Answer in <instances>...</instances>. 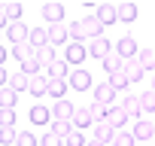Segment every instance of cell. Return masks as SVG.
<instances>
[{
    "instance_id": "14",
    "label": "cell",
    "mask_w": 155,
    "mask_h": 146,
    "mask_svg": "<svg viewBox=\"0 0 155 146\" xmlns=\"http://www.w3.org/2000/svg\"><path fill=\"white\" fill-rule=\"evenodd\" d=\"M73 113H76V107L64 98V101H55V107H52V116L55 119H61V122H70L73 119Z\"/></svg>"
},
{
    "instance_id": "46",
    "label": "cell",
    "mask_w": 155,
    "mask_h": 146,
    "mask_svg": "<svg viewBox=\"0 0 155 146\" xmlns=\"http://www.w3.org/2000/svg\"><path fill=\"white\" fill-rule=\"evenodd\" d=\"M85 146H107V143H101V140H94V137H91V140H88Z\"/></svg>"
},
{
    "instance_id": "27",
    "label": "cell",
    "mask_w": 155,
    "mask_h": 146,
    "mask_svg": "<svg viewBox=\"0 0 155 146\" xmlns=\"http://www.w3.org/2000/svg\"><path fill=\"white\" fill-rule=\"evenodd\" d=\"M88 113H91V119H94V125H97V122H107V116H110V107H107V104H97V101H91V104H88Z\"/></svg>"
},
{
    "instance_id": "34",
    "label": "cell",
    "mask_w": 155,
    "mask_h": 146,
    "mask_svg": "<svg viewBox=\"0 0 155 146\" xmlns=\"http://www.w3.org/2000/svg\"><path fill=\"white\" fill-rule=\"evenodd\" d=\"M140 107H143V113H155V91L152 88L140 95Z\"/></svg>"
},
{
    "instance_id": "43",
    "label": "cell",
    "mask_w": 155,
    "mask_h": 146,
    "mask_svg": "<svg viewBox=\"0 0 155 146\" xmlns=\"http://www.w3.org/2000/svg\"><path fill=\"white\" fill-rule=\"evenodd\" d=\"M6 28H9V18H6V9L0 6V31H6Z\"/></svg>"
},
{
    "instance_id": "45",
    "label": "cell",
    "mask_w": 155,
    "mask_h": 146,
    "mask_svg": "<svg viewBox=\"0 0 155 146\" xmlns=\"http://www.w3.org/2000/svg\"><path fill=\"white\" fill-rule=\"evenodd\" d=\"M6 55H9V52H6L3 46H0V67H3V61H6Z\"/></svg>"
},
{
    "instance_id": "38",
    "label": "cell",
    "mask_w": 155,
    "mask_h": 146,
    "mask_svg": "<svg viewBox=\"0 0 155 146\" xmlns=\"http://www.w3.org/2000/svg\"><path fill=\"white\" fill-rule=\"evenodd\" d=\"M15 137H18L15 128H0V143L3 146H15Z\"/></svg>"
},
{
    "instance_id": "2",
    "label": "cell",
    "mask_w": 155,
    "mask_h": 146,
    "mask_svg": "<svg viewBox=\"0 0 155 146\" xmlns=\"http://www.w3.org/2000/svg\"><path fill=\"white\" fill-rule=\"evenodd\" d=\"M6 37H9V43H12V46H18V43H28V40H31V28H28V25H21V22H9V28H6Z\"/></svg>"
},
{
    "instance_id": "17",
    "label": "cell",
    "mask_w": 155,
    "mask_h": 146,
    "mask_svg": "<svg viewBox=\"0 0 155 146\" xmlns=\"http://www.w3.org/2000/svg\"><path fill=\"white\" fill-rule=\"evenodd\" d=\"M113 137H116V128H113L110 122H97V125H94V140L113 146Z\"/></svg>"
},
{
    "instance_id": "24",
    "label": "cell",
    "mask_w": 155,
    "mask_h": 146,
    "mask_svg": "<svg viewBox=\"0 0 155 146\" xmlns=\"http://www.w3.org/2000/svg\"><path fill=\"white\" fill-rule=\"evenodd\" d=\"M31 46L34 49L49 46V28H31Z\"/></svg>"
},
{
    "instance_id": "33",
    "label": "cell",
    "mask_w": 155,
    "mask_h": 146,
    "mask_svg": "<svg viewBox=\"0 0 155 146\" xmlns=\"http://www.w3.org/2000/svg\"><path fill=\"white\" fill-rule=\"evenodd\" d=\"M107 82H110V85H113L116 91H125V88L131 85V82H128V76H125V70H122V73H113V76H110Z\"/></svg>"
},
{
    "instance_id": "22",
    "label": "cell",
    "mask_w": 155,
    "mask_h": 146,
    "mask_svg": "<svg viewBox=\"0 0 155 146\" xmlns=\"http://www.w3.org/2000/svg\"><path fill=\"white\" fill-rule=\"evenodd\" d=\"M28 82H31V76H25V73L18 70V73H9V82H6V85L18 95V91H28Z\"/></svg>"
},
{
    "instance_id": "20",
    "label": "cell",
    "mask_w": 155,
    "mask_h": 146,
    "mask_svg": "<svg viewBox=\"0 0 155 146\" xmlns=\"http://www.w3.org/2000/svg\"><path fill=\"white\" fill-rule=\"evenodd\" d=\"M97 18H101V25L107 28V25H113V22H119V12H116V6L113 3H104V6H97V12H94Z\"/></svg>"
},
{
    "instance_id": "11",
    "label": "cell",
    "mask_w": 155,
    "mask_h": 146,
    "mask_svg": "<svg viewBox=\"0 0 155 146\" xmlns=\"http://www.w3.org/2000/svg\"><path fill=\"white\" fill-rule=\"evenodd\" d=\"M119 107L125 110L128 122H140V113H143V107H140V98H122V104H119Z\"/></svg>"
},
{
    "instance_id": "18",
    "label": "cell",
    "mask_w": 155,
    "mask_h": 146,
    "mask_svg": "<svg viewBox=\"0 0 155 146\" xmlns=\"http://www.w3.org/2000/svg\"><path fill=\"white\" fill-rule=\"evenodd\" d=\"M73 128L76 131H82V128H88V125H94V119H91V113H88V107H76V113H73Z\"/></svg>"
},
{
    "instance_id": "15",
    "label": "cell",
    "mask_w": 155,
    "mask_h": 146,
    "mask_svg": "<svg viewBox=\"0 0 155 146\" xmlns=\"http://www.w3.org/2000/svg\"><path fill=\"white\" fill-rule=\"evenodd\" d=\"M37 61H40L43 70H49V67L58 61V49H55V46H43V49H37Z\"/></svg>"
},
{
    "instance_id": "21",
    "label": "cell",
    "mask_w": 155,
    "mask_h": 146,
    "mask_svg": "<svg viewBox=\"0 0 155 146\" xmlns=\"http://www.w3.org/2000/svg\"><path fill=\"white\" fill-rule=\"evenodd\" d=\"M131 134H134V140H152V134H155V125L140 119V122H134V131H131Z\"/></svg>"
},
{
    "instance_id": "4",
    "label": "cell",
    "mask_w": 155,
    "mask_h": 146,
    "mask_svg": "<svg viewBox=\"0 0 155 146\" xmlns=\"http://www.w3.org/2000/svg\"><path fill=\"white\" fill-rule=\"evenodd\" d=\"M110 52H113V43H110L107 37H97V40H88V55H91V58L104 61V58H107Z\"/></svg>"
},
{
    "instance_id": "42",
    "label": "cell",
    "mask_w": 155,
    "mask_h": 146,
    "mask_svg": "<svg viewBox=\"0 0 155 146\" xmlns=\"http://www.w3.org/2000/svg\"><path fill=\"white\" fill-rule=\"evenodd\" d=\"M64 143H67V146H85V137H82V131H73Z\"/></svg>"
},
{
    "instance_id": "44",
    "label": "cell",
    "mask_w": 155,
    "mask_h": 146,
    "mask_svg": "<svg viewBox=\"0 0 155 146\" xmlns=\"http://www.w3.org/2000/svg\"><path fill=\"white\" fill-rule=\"evenodd\" d=\"M6 82H9V73H6V70H3V67H0V88H3V85H6Z\"/></svg>"
},
{
    "instance_id": "13",
    "label": "cell",
    "mask_w": 155,
    "mask_h": 146,
    "mask_svg": "<svg viewBox=\"0 0 155 146\" xmlns=\"http://www.w3.org/2000/svg\"><path fill=\"white\" fill-rule=\"evenodd\" d=\"M101 64H104V70L110 73V76H113V73H122V70H125V58H122L116 49H113V52H110V55H107Z\"/></svg>"
},
{
    "instance_id": "7",
    "label": "cell",
    "mask_w": 155,
    "mask_h": 146,
    "mask_svg": "<svg viewBox=\"0 0 155 146\" xmlns=\"http://www.w3.org/2000/svg\"><path fill=\"white\" fill-rule=\"evenodd\" d=\"M28 91H31L34 98H43V95H49V76H46V73H37V76H31V82H28Z\"/></svg>"
},
{
    "instance_id": "8",
    "label": "cell",
    "mask_w": 155,
    "mask_h": 146,
    "mask_svg": "<svg viewBox=\"0 0 155 146\" xmlns=\"http://www.w3.org/2000/svg\"><path fill=\"white\" fill-rule=\"evenodd\" d=\"M82 28H85L88 40H97V37H104V25H101V18H97L94 12H88V15L82 18Z\"/></svg>"
},
{
    "instance_id": "5",
    "label": "cell",
    "mask_w": 155,
    "mask_h": 146,
    "mask_svg": "<svg viewBox=\"0 0 155 146\" xmlns=\"http://www.w3.org/2000/svg\"><path fill=\"white\" fill-rule=\"evenodd\" d=\"M28 119L34 122V125H49L55 116H52V107H43V104H34L31 107V113H28Z\"/></svg>"
},
{
    "instance_id": "40",
    "label": "cell",
    "mask_w": 155,
    "mask_h": 146,
    "mask_svg": "<svg viewBox=\"0 0 155 146\" xmlns=\"http://www.w3.org/2000/svg\"><path fill=\"white\" fill-rule=\"evenodd\" d=\"M15 125V110H0V128H12Z\"/></svg>"
},
{
    "instance_id": "6",
    "label": "cell",
    "mask_w": 155,
    "mask_h": 146,
    "mask_svg": "<svg viewBox=\"0 0 155 146\" xmlns=\"http://www.w3.org/2000/svg\"><path fill=\"white\" fill-rule=\"evenodd\" d=\"M85 55H88V49H85L82 43H67L64 61H67V64H82V61H85Z\"/></svg>"
},
{
    "instance_id": "35",
    "label": "cell",
    "mask_w": 155,
    "mask_h": 146,
    "mask_svg": "<svg viewBox=\"0 0 155 146\" xmlns=\"http://www.w3.org/2000/svg\"><path fill=\"white\" fill-rule=\"evenodd\" d=\"M137 140H134V134L131 131H116V137H113V146H134Z\"/></svg>"
},
{
    "instance_id": "9",
    "label": "cell",
    "mask_w": 155,
    "mask_h": 146,
    "mask_svg": "<svg viewBox=\"0 0 155 146\" xmlns=\"http://www.w3.org/2000/svg\"><path fill=\"white\" fill-rule=\"evenodd\" d=\"M70 40V31H67V25H49V46H64Z\"/></svg>"
},
{
    "instance_id": "26",
    "label": "cell",
    "mask_w": 155,
    "mask_h": 146,
    "mask_svg": "<svg viewBox=\"0 0 155 146\" xmlns=\"http://www.w3.org/2000/svg\"><path fill=\"white\" fill-rule=\"evenodd\" d=\"M67 88H70V82H67V79H49V95H52V98H58V101H64V95H67Z\"/></svg>"
},
{
    "instance_id": "32",
    "label": "cell",
    "mask_w": 155,
    "mask_h": 146,
    "mask_svg": "<svg viewBox=\"0 0 155 146\" xmlns=\"http://www.w3.org/2000/svg\"><path fill=\"white\" fill-rule=\"evenodd\" d=\"M67 31H70V40L73 43H82L88 34H85V28H82V22H73V25H67Z\"/></svg>"
},
{
    "instance_id": "25",
    "label": "cell",
    "mask_w": 155,
    "mask_h": 146,
    "mask_svg": "<svg viewBox=\"0 0 155 146\" xmlns=\"http://www.w3.org/2000/svg\"><path fill=\"white\" fill-rule=\"evenodd\" d=\"M15 101H18V95H15L9 85L0 88V110H15Z\"/></svg>"
},
{
    "instance_id": "36",
    "label": "cell",
    "mask_w": 155,
    "mask_h": 146,
    "mask_svg": "<svg viewBox=\"0 0 155 146\" xmlns=\"http://www.w3.org/2000/svg\"><path fill=\"white\" fill-rule=\"evenodd\" d=\"M137 58H140V64H143L146 70H152V67H155V49H140V55H137Z\"/></svg>"
},
{
    "instance_id": "19",
    "label": "cell",
    "mask_w": 155,
    "mask_h": 146,
    "mask_svg": "<svg viewBox=\"0 0 155 146\" xmlns=\"http://www.w3.org/2000/svg\"><path fill=\"white\" fill-rule=\"evenodd\" d=\"M46 76H49V79H67V76H70V64H67L64 58H58V61L46 70Z\"/></svg>"
},
{
    "instance_id": "12",
    "label": "cell",
    "mask_w": 155,
    "mask_h": 146,
    "mask_svg": "<svg viewBox=\"0 0 155 146\" xmlns=\"http://www.w3.org/2000/svg\"><path fill=\"white\" fill-rule=\"evenodd\" d=\"M143 73H146V67L140 64V58H128V61H125V76H128V82H140Z\"/></svg>"
},
{
    "instance_id": "39",
    "label": "cell",
    "mask_w": 155,
    "mask_h": 146,
    "mask_svg": "<svg viewBox=\"0 0 155 146\" xmlns=\"http://www.w3.org/2000/svg\"><path fill=\"white\" fill-rule=\"evenodd\" d=\"M3 9H6V18H9V22H21V12H25L21 3H6Z\"/></svg>"
},
{
    "instance_id": "29",
    "label": "cell",
    "mask_w": 155,
    "mask_h": 146,
    "mask_svg": "<svg viewBox=\"0 0 155 146\" xmlns=\"http://www.w3.org/2000/svg\"><path fill=\"white\" fill-rule=\"evenodd\" d=\"M12 55H15L18 61H28V58H37V49H34L31 40H28V43H18V46L12 49Z\"/></svg>"
},
{
    "instance_id": "30",
    "label": "cell",
    "mask_w": 155,
    "mask_h": 146,
    "mask_svg": "<svg viewBox=\"0 0 155 146\" xmlns=\"http://www.w3.org/2000/svg\"><path fill=\"white\" fill-rule=\"evenodd\" d=\"M73 131H76V128H73V122H61V119H55V122H52V134H58L61 140H67Z\"/></svg>"
},
{
    "instance_id": "28",
    "label": "cell",
    "mask_w": 155,
    "mask_h": 146,
    "mask_svg": "<svg viewBox=\"0 0 155 146\" xmlns=\"http://www.w3.org/2000/svg\"><path fill=\"white\" fill-rule=\"evenodd\" d=\"M107 122H110L116 131H122V125L128 122V116H125V110H122V107H110V116H107Z\"/></svg>"
},
{
    "instance_id": "16",
    "label": "cell",
    "mask_w": 155,
    "mask_h": 146,
    "mask_svg": "<svg viewBox=\"0 0 155 146\" xmlns=\"http://www.w3.org/2000/svg\"><path fill=\"white\" fill-rule=\"evenodd\" d=\"M119 91L110 85V82H104V85H94V101L97 104H107V107H113V98H116Z\"/></svg>"
},
{
    "instance_id": "31",
    "label": "cell",
    "mask_w": 155,
    "mask_h": 146,
    "mask_svg": "<svg viewBox=\"0 0 155 146\" xmlns=\"http://www.w3.org/2000/svg\"><path fill=\"white\" fill-rule=\"evenodd\" d=\"M25 76H37V73H43V67H40V61L37 58H28V61H21V67H18Z\"/></svg>"
},
{
    "instance_id": "47",
    "label": "cell",
    "mask_w": 155,
    "mask_h": 146,
    "mask_svg": "<svg viewBox=\"0 0 155 146\" xmlns=\"http://www.w3.org/2000/svg\"><path fill=\"white\" fill-rule=\"evenodd\" d=\"M152 91H155V76H152Z\"/></svg>"
},
{
    "instance_id": "41",
    "label": "cell",
    "mask_w": 155,
    "mask_h": 146,
    "mask_svg": "<svg viewBox=\"0 0 155 146\" xmlns=\"http://www.w3.org/2000/svg\"><path fill=\"white\" fill-rule=\"evenodd\" d=\"M40 146H64V140H61L58 134H52V131H49V134H43V137H40Z\"/></svg>"
},
{
    "instance_id": "10",
    "label": "cell",
    "mask_w": 155,
    "mask_h": 146,
    "mask_svg": "<svg viewBox=\"0 0 155 146\" xmlns=\"http://www.w3.org/2000/svg\"><path fill=\"white\" fill-rule=\"evenodd\" d=\"M116 52H119V55H122L125 61H128V58H137V55H140V52H137V40H134L131 34H128V37H122V40L116 43Z\"/></svg>"
},
{
    "instance_id": "1",
    "label": "cell",
    "mask_w": 155,
    "mask_h": 146,
    "mask_svg": "<svg viewBox=\"0 0 155 146\" xmlns=\"http://www.w3.org/2000/svg\"><path fill=\"white\" fill-rule=\"evenodd\" d=\"M67 82H70V88H73V91H88V88L94 85V79H91V73H88L85 67H76V70H70V76H67Z\"/></svg>"
},
{
    "instance_id": "23",
    "label": "cell",
    "mask_w": 155,
    "mask_h": 146,
    "mask_svg": "<svg viewBox=\"0 0 155 146\" xmlns=\"http://www.w3.org/2000/svg\"><path fill=\"white\" fill-rule=\"evenodd\" d=\"M116 12H119V22H125V25L137 22V6H134V3H119Z\"/></svg>"
},
{
    "instance_id": "3",
    "label": "cell",
    "mask_w": 155,
    "mask_h": 146,
    "mask_svg": "<svg viewBox=\"0 0 155 146\" xmlns=\"http://www.w3.org/2000/svg\"><path fill=\"white\" fill-rule=\"evenodd\" d=\"M43 18L49 22V25H64V3H55V0H52V3H43Z\"/></svg>"
},
{
    "instance_id": "37",
    "label": "cell",
    "mask_w": 155,
    "mask_h": 146,
    "mask_svg": "<svg viewBox=\"0 0 155 146\" xmlns=\"http://www.w3.org/2000/svg\"><path fill=\"white\" fill-rule=\"evenodd\" d=\"M15 146H40V140H37L31 131H18V137H15Z\"/></svg>"
}]
</instances>
